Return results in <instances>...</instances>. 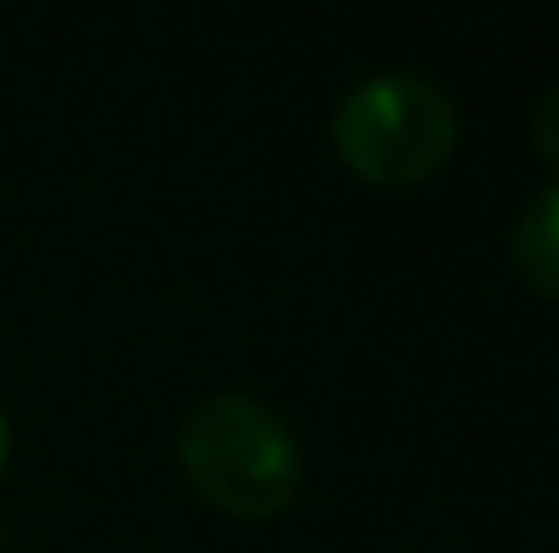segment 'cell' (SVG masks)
<instances>
[{
	"instance_id": "2",
	"label": "cell",
	"mask_w": 559,
	"mask_h": 553,
	"mask_svg": "<svg viewBox=\"0 0 559 553\" xmlns=\"http://www.w3.org/2000/svg\"><path fill=\"white\" fill-rule=\"evenodd\" d=\"M337 153L380 184H407L435 175L456 147L451 98L418 71H374L354 82L332 115Z\"/></svg>"
},
{
	"instance_id": "3",
	"label": "cell",
	"mask_w": 559,
	"mask_h": 553,
	"mask_svg": "<svg viewBox=\"0 0 559 553\" xmlns=\"http://www.w3.org/2000/svg\"><path fill=\"white\" fill-rule=\"evenodd\" d=\"M516 261L522 272L559 299V180H549L516 217Z\"/></svg>"
},
{
	"instance_id": "4",
	"label": "cell",
	"mask_w": 559,
	"mask_h": 553,
	"mask_svg": "<svg viewBox=\"0 0 559 553\" xmlns=\"http://www.w3.org/2000/svg\"><path fill=\"white\" fill-rule=\"evenodd\" d=\"M533 142H538V153L559 164V87H549L538 104H533Z\"/></svg>"
},
{
	"instance_id": "1",
	"label": "cell",
	"mask_w": 559,
	"mask_h": 553,
	"mask_svg": "<svg viewBox=\"0 0 559 553\" xmlns=\"http://www.w3.org/2000/svg\"><path fill=\"white\" fill-rule=\"evenodd\" d=\"M190 483L234 516H277L299 489V440L250 390H212L180 423Z\"/></svg>"
},
{
	"instance_id": "5",
	"label": "cell",
	"mask_w": 559,
	"mask_h": 553,
	"mask_svg": "<svg viewBox=\"0 0 559 553\" xmlns=\"http://www.w3.org/2000/svg\"><path fill=\"white\" fill-rule=\"evenodd\" d=\"M5 440H11V429H5V412H0V461H5Z\"/></svg>"
}]
</instances>
